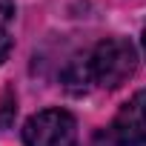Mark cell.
Instances as JSON below:
<instances>
[{
    "label": "cell",
    "instance_id": "1",
    "mask_svg": "<svg viewBox=\"0 0 146 146\" xmlns=\"http://www.w3.org/2000/svg\"><path fill=\"white\" fill-rule=\"evenodd\" d=\"M135 46L126 37H106L95 46L89 66H92V80L106 86V89H117L120 83H126L135 72Z\"/></svg>",
    "mask_w": 146,
    "mask_h": 146
},
{
    "label": "cell",
    "instance_id": "2",
    "mask_svg": "<svg viewBox=\"0 0 146 146\" xmlns=\"http://www.w3.org/2000/svg\"><path fill=\"white\" fill-rule=\"evenodd\" d=\"M98 146H146V92L120 106L115 120L98 135Z\"/></svg>",
    "mask_w": 146,
    "mask_h": 146
},
{
    "label": "cell",
    "instance_id": "3",
    "mask_svg": "<svg viewBox=\"0 0 146 146\" xmlns=\"http://www.w3.org/2000/svg\"><path fill=\"white\" fill-rule=\"evenodd\" d=\"M78 123L66 109H43L23 126L26 146H75Z\"/></svg>",
    "mask_w": 146,
    "mask_h": 146
},
{
    "label": "cell",
    "instance_id": "4",
    "mask_svg": "<svg viewBox=\"0 0 146 146\" xmlns=\"http://www.w3.org/2000/svg\"><path fill=\"white\" fill-rule=\"evenodd\" d=\"M63 80H66V86L72 89V92H86L89 89V80H92V66H89V60H75L69 69H66V75H63Z\"/></svg>",
    "mask_w": 146,
    "mask_h": 146
},
{
    "label": "cell",
    "instance_id": "5",
    "mask_svg": "<svg viewBox=\"0 0 146 146\" xmlns=\"http://www.w3.org/2000/svg\"><path fill=\"white\" fill-rule=\"evenodd\" d=\"M12 17H15V0H0V29H6Z\"/></svg>",
    "mask_w": 146,
    "mask_h": 146
},
{
    "label": "cell",
    "instance_id": "6",
    "mask_svg": "<svg viewBox=\"0 0 146 146\" xmlns=\"http://www.w3.org/2000/svg\"><path fill=\"white\" fill-rule=\"evenodd\" d=\"M9 49H12V40H9V35L0 29V63L6 60V54H9Z\"/></svg>",
    "mask_w": 146,
    "mask_h": 146
},
{
    "label": "cell",
    "instance_id": "7",
    "mask_svg": "<svg viewBox=\"0 0 146 146\" xmlns=\"http://www.w3.org/2000/svg\"><path fill=\"white\" fill-rule=\"evenodd\" d=\"M140 40H143V52H146V29H143V37Z\"/></svg>",
    "mask_w": 146,
    "mask_h": 146
}]
</instances>
